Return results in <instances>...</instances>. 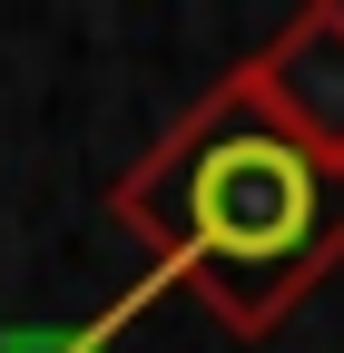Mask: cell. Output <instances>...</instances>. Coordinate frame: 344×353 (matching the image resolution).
Wrapping results in <instances>:
<instances>
[{
  "label": "cell",
  "mask_w": 344,
  "mask_h": 353,
  "mask_svg": "<svg viewBox=\"0 0 344 353\" xmlns=\"http://www.w3.org/2000/svg\"><path fill=\"white\" fill-rule=\"evenodd\" d=\"M108 216L148 236L157 275L187 285L227 334H276L344 265V157H315L227 69L108 187Z\"/></svg>",
  "instance_id": "cell-1"
},
{
  "label": "cell",
  "mask_w": 344,
  "mask_h": 353,
  "mask_svg": "<svg viewBox=\"0 0 344 353\" xmlns=\"http://www.w3.org/2000/svg\"><path fill=\"white\" fill-rule=\"evenodd\" d=\"M236 79H246L315 157H344V0L295 10L256 59H236Z\"/></svg>",
  "instance_id": "cell-2"
}]
</instances>
